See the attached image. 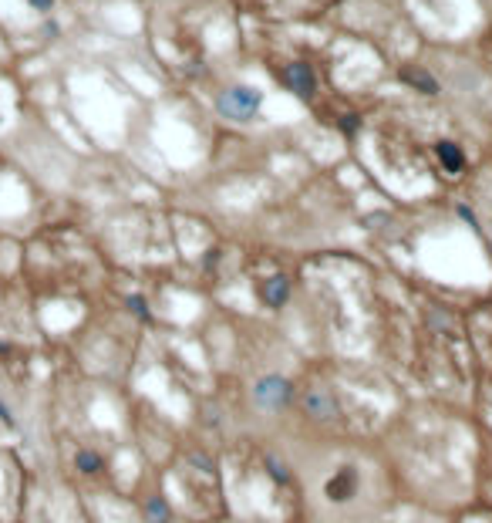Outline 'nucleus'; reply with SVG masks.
Instances as JSON below:
<instances>
[{
  "label": "nucleus",
  "mask_w": 492,
  "mask_h": 523,
  "mask_svg": "<svg viewBox=\"0 0 492 523\" xmlns=\"http://www.w3.org/2000/svg\"><path fill=\"white\" fill-rule=\"evenodd\" d=\"M260 105H263V91H256V88H246V84L226 88V91L219 95V102H216L219 115H226V119H233V121L253 119V115L260 112Z\"/></svg>",
  "instance_id": "obj_1"
},
{
  "label": "nucleus",
  "mask_w": 492,
  "mask_h": 523,
  "mask_svg": "<svg viewBox=\"0 0 492 523\" xmlns=\"http://www.w3.org/2000/svg\"><path fill=\"white\" fill-rule=\"evenodd\" d=\"M253 402L263 412H284L293 402V385L284 375H263L256 385H253Z\"/></svg>",
  "instance_id": "obj_2"
},
{
  "label": "nucleus",
  "mask_w": 492,
  "mask_h": 523,
  "mask_svg": "<svg viewBox=\"0 0 492 523\" xmlns=\"http://www.w3.org/2000/svg\"><path fill=\"white\" fill-rule=\"evenodd\" d=\"M277 78L284 81L297 98H314L317 95V75L307 61H290L284 68H277Z\"/></svg>",
  "instance_id": "obj_3"
},
{
  "label": "nucleus",
  "mask_w": 492,
  "mask_h": 523,
  "mask_svg": "<svg viewBox=\"0 0 492 523\" xmlns=\"http://www.w3.org/2000/svg\"><path fill=\"white\" fill-rule=\"evenodd\" d=\"M300 408H304V415L314 419V422H330V419H337V399H334V392L321 388V385H314V388L304 392Z\"/></svg>",
  "instance_id": "obj_4"
},
{
  "label": "nucleus",
  "mask_w": 492,
  "mask_h": 523,
  "mask_svg": "<svg viewBox=\"0 0 492 523\" xmlns=\"http://www.w3.org/2000/svg\"><path fill=\"white\" fill-rule=\"evenodd\" d=\"M354 493H358V473L354 469H337L324 483V496L330 503H347Z\"/></svg>",
  "instance_id": "obj_5"
},
{
  "label": "nucleus",
  "mask_w": 492,
  "mask_h": 523,
  "mask_svg": "<svg viewBox=\"0 0 492 523\" xmlns=\"http://www.w3.org/2000/svg\"><path fill=\"white\" fill-rule=\"evenodd\" d=\"M260 297H263L267 307H284V304L290 301V281L284 277V274L267 277V281L260 283Z\"/></svg>",
  "instance_id": "obj_6"
},
{
  "label": "nucleus",
  "mask_w": 492,
  "mask_h": 523,
  "mask_svg": "<svg viewBox=\"0 0 492 523\" xmlns=\"http://www.w3.org/2000/svg\"><path fill=\"white\" fill-rule=\"evenodd\" d=\"M435 159L442 162V169L449 172V176H458L462 169H465V156H462V149L449 142V139H439L435 142Z\"/></svg>",
  "instance_id": "obj_7"
},
{
  "label": "nucleus",
  "mask_w": 492,
  "mask_h": 523,
  "mask_svg": "<svg viewBox=\"0 0 492 523\" xmlns=\"http://www.w3.org/2000/svg\"><path fill=\"white\" fill-rule=\"evenodd\" d=\"M75 469L84 473V476H98V473L105 469V459H101V452H95V449H78V452H75Z\"/></svg>",
  "instance_id": "obj_8"
},
{
  "label": "nucleus",
  "mask_w": 492,
  "mask_h": 523,
  "mask_svg": "<svg viewBox=\"0 0 492 523\" xmlns=\"http://www.w3.org/2000/svg\"><path fill=\"white\" fill-rule=\"evenodd\" d=\"M402 81L411 84V88H421V95H435V91H439L435 78H432L425 68H402Z\"/></svg>",
  "instance_id": "obj_9"
},
{
  "label": "nucleus",
  "mask_w": 492,
  "mask_h": 523,
  "mask_svg": "<svg viewBox=\"0 0 492 523\" xmlns=\"http://www.w3.org/2000/svg\"><path fill=\"white\" fill-rule=\"evenodd\" d=\"M142 513L149 523H172V507L165 503V496H149L142 503Z\"/></svg>",
  "instance_id": "obj_10"
},
{
  "label": "nucleus",
  "mask_w": 492,
  "mask_h": 523,
  "mask_svg": "<svg viewBox=\"0 0 492 523\" xmlns=\"http://www.w3.org/2000/svg\"><path fill=\"white\" fill-rule=\"evenodd\" d=\"M263 466H267V473L273 476V483H280V486H287L290 483V473H287V466L277 459V456H267L263 459Z\"/></svg>",
  "instance_id": "obj_11"
},
{
  "label": "nucleus",
  "mask_w": 492,
  "mask_h": 523,
  "mask_svg": "<svg viewBox=\"0 0 492 523\" xmlns=\"http://www.w3.org/2000/svg\"><path fill=\"white\" fill-rule=\"evenodd\" d=\"M125 304H128V311H132V314H138V318H149V304H145V297L132 294V297H125Z\"/></svg>",
  "instance_id": "obj_12"
},
{
  "label": "nucleus",
  "mask_w": 492,
  "mask_h": 523,
  "mask_svg": "<svg viewBox=\"0 0 492 523\" xmlns=\"http://www.w3.org/2000/svg\"><path fill=\"white\" fill-rule=\"evenodd\" d=\"M27 10H34V14H51L54 10V0H27Z\"/></svg>",
  "instance_id": "obj_13"
},
{
  "label": "nucleus",
  "mask_w": 492,
  "mask_h": 523,
  "mask_svg": "<svg viewBox=\"0 0 492 523\" xmlns=\"http://www.w3.org/2000/svg\"><path fill=\"white\" fill-rule=\"evenodd\" d=\"M0 426H10L14 429V412H10V405L0 399Z\"/></svg>",
  "instance_id": "obj_14"
},
{
  "label": "nucleus",
  "mask_w": 492,
  "mask_h": 523,
  "mask_svg": "<svg viewBox=\"0 0 492 523\" xmlns=\"http://www.w3.org/2000/svg\"><path fill=\"white\" fill-rule=\"evenodd\" d=\"M193 466H203L206 473H212V463H209V459H206L203 452H196V456H193Z\"/></svg>",
  "instance_id": "obj_15"
},
{
  "label": "nucleus",
  "mask_w": 492,
  "mask_h": 523,
  "mask_svg": "<svg viewBox=\"0 0 492 523\" xmlns=\"http://www.w3.org/2000/svg\"><path fill=\"white\" fill-rule=\"evenodd\" d=\"M458 216H462V220H465L469 226H476V213H472L469 206H458Z\"/></svg>",
  "instance_id": "obj_16"
},
{
  "label": "nucleus",
  "mask_w": 492,
  "mask_h": 523,
  "mask_svg": "<svg viewBox=\"0 0 492 523\" xmlns=\"http://www.w3.org/2000/svg\"><path fill=\"white\" fill-rule=\"evenodd\" d=\"M482 51H486V61H489V68H492V31L486 34V40H482Z\"/></svg>",
  "instance_id": "obj_17"
},
{
  "label": "nucleus",
  "mask_w": 492,
  "mask_h": 523,
  "mask_svg": "<svg viewBox=\"0 0 492 523\" xmlns=\"http://www.w3.org/2000/svg\"><path fill=\"white\" fill-rule=\"evenodd\" d=\"M0 121H3V102H0Z\"/></svg>",
  "instance_id": "obj_18"
}]
</instances>
